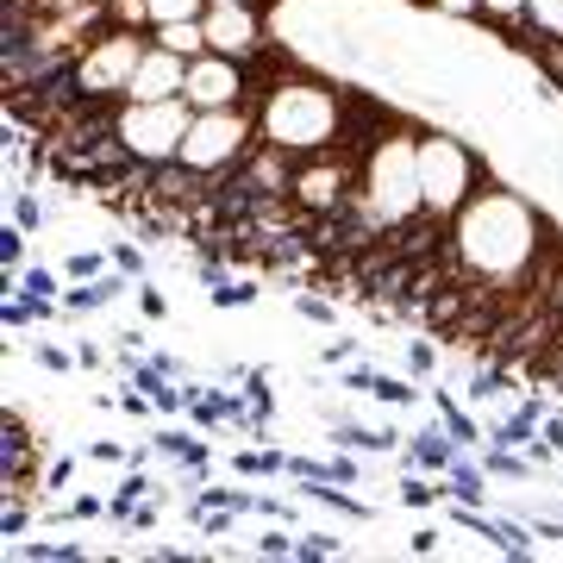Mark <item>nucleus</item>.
<instances>
[{"label": "nucleus", "instance_id": "obj_1", "mask_svg": "<svg viewBox=\"0 0 563 563\" xmlns=\"http://www.w3.org/2000/svg\"><path fill=\"white\" fill-rule=\"evenodd\" d=\"M558 257H563V232H551L539 207L526 201L520 188L483 181L444 232L439 276L463 295H488L501 313H514L526 295L551 288Z\"/></svg>", "mask_w": 563, "mask_h": 563}, {"label": "nucleus", "instance_id": "obj_2", "mask_svg": "<svg viewBox=\"0 0 563 563\" xmlns=\"http://www.w3.org/2000/svg\"><path fill=\"white\" fill-rule=\"evenodd\" d=\"M257 107V132L263 144H276L288 157H313V151H339V144H363L351 139V125L369 101H351L339 81L325 76H307V69H288L263 88Z\"/></svg>", "mask_w": 563, "mask_h": 563}, {"label": "nucleus", "instance_id": "obj_3", "mask_svg": "<svg viewBox=\"0 0 563 563\" xmlns=\"http://www.w3.org/2000/svg\"><path fill=\"white\" fill-rule=\"evenodd\" d=\"M420 132L426 125H401L388 120L376 139L363 144V176H357V195H351V220L363 225V239L376 244L383 232H401L426 213V195H420Z\"/></svg>", "mask_w": 563, "mask_h": 563}, {"label": "nucleus", "instance_id": "obj_4", "mask_svg": "<svg viewBox=\"0 0 563 563\" xmlns=\"http://www.w3.org/2000/svg\"><path fill=\"white\" fill-rule=\"evenodd\" d=\"M488 181L483 157L470 151V139L444 132V125H426L420 132V195H426V220H457L470 195Z\"/></svg>", "mask_w": 563, "mask_h": 563}, {"label": "nucleus", "instance_id": "obj_5", "mask_svg": "<svg viewBox=\"0 0 563 563\" xmlns=\"http://www.w3.org/2000/svg\"><path fill=\"white\" fill-rule=\"evenodd\" d=\"M144 32L139 25H107L101 38H88L76 51V69H69V95L81 107H113L125 101V88H132V69L144 57Z\"/></svg>", "mask_w": 563, "mask_h": 563}, {"label": "nucleus", "instance_id": "obj_6", "mask_svg": "<svg viewBox=\"0 0 563 563\" xmlns=\"http://www.w3.org/2000/svg\"><path fill=\"white\" fill-rule=\"evenodd\" d=\"M188 120H195V107L181 101H120L113 107V139L120 151L139 169H169L181 157V139H188Z\"/></svg>", "mask_w": 563, "mask_h": 563}, {"label": "nucleus", "instance_id": "obj_7", "mask_svg": "<svg viewBox=\"0 0 563 563\" xmlns=\"http://www.w3.org/2000/svg\"><path fill=\"white\" fill-rule=\"evenodd\" d=\"M257 107H213V113H195L188 120V139H181V169L188 176H207L220 181L225 169H239L251 157V144H257Z\"/></svg>", "mask_w": 563, "mask_h": 563}, {"label": "nucleus", "instance_id": "obj_8", "mask_svg": "<svg viewBox=\"0 0 563 563\" xmlns=\"http://www.w3.org/2000/svg\"><path fill=\"white\" fill-rule=\"evenodd\" d=\"M181 101L195 113H213V107H251V81H244V63L239 57H220V51H201L188 63V81H181Z\"/></svg>", "mask_w": 563, "mask_h": 563}, {"label": "nucleus", "instance_id": "obj_9", "mask_svg": "<svg viewBox=\"0 0 563 563\" xmlns=\"http://www.w3.org/2000/svg\"><path fill=\"white\" fill-rule=\"evenodd\" d=\"M263 44H269V25H263L257 0H244V7H207V51L251 63Z\"/></svg>", "mask_w": 563, "mask_h": 563}, {"label": "nucleus", "instance_id": "obj_10", "mask_svg": "<svg viewBox=\"0 0 563 563\" xmlns=\"http://www.w3.org/2000/svg\"><path fill=\"white\" fill-rule=\"evenodd\" d=\"M181 81H188V57H176L169 44H144L139 69H132V88H125V101H176Z\"/></svg>", "mask_w": 563, "mask_h": 563}, {"label": "nucleus", "instance_id": "obj_11", "mask_svg": "<svg viewBox=\"0 0 563 563\" xmlns=\"http://www.w3.org/2000/svg\"><path fill=\"white\" fill-rule=\"evenodd\" d=\"M526 51L532 44H563V0H526Z\"/></svg>", "mask_w": 563, "mask_h": 563}, {"label": "nucleus", "instance_id": "obj_12", "mask_svg": "<svg viewBox=\"0 0 563 563\" xmlns=\"http://www.w3.org/2000/svg\"><path fill=\"white\" fill-rule=\"evenodd\" d=\"M157 44H169V51H176V57H201L207 51V13L201 20H169V25H157Z\"/></svg>", "mask_w": 563, "mask_h": 563}, {"label": "nucleus", "instance_id": "obj_13", "mask_svg": "<svg viewBox=\"0 0 563 563\" xmlns=\"http://www.w3.org/2000/svg\"><path fill=\"white\" fill-rule=\"evenodd\" d=\"M207 0H151V25H169V20H201Z\"/></svg>", "mask_w": 563, "mask_h": 563}, {"label": "nucleus", "instance_id": "obj_14", "mask_svg": "<svg viewBox=\"0 0 563 563\" xmlns=\"http://www.w3.org/2000/svg\"><path fill=\"white\" fill-rule=\"evenodd\" d=\"M488 25H526V0H483Z\"/></svg>", "mask_w": 563, "mask_h": 563}, {"label": "nucleus", "instance_id": "obj_15", "mask_svg": "<svg viewBox=\"0 0 563 563\" xmlns=\"http://www.w3.org/2000/svg\"><path fill=\"white\" fill-rule=\"evenodd\" d=\"M544 295H551V313H558V325H563V257H558V269H551V288H544Z\"/></svg>", "mask_w": 563, "mask_h": 563}, {"label": "nucleus", "instance_id": "obj_16", "mask_svg": "<svg viewBox=\"0 0 563 563\" xmlns=\"http://www.w3.org/2000/svg\"><path fill=\"white\" fill-rule=\"evenodd\" d=\"M376 395L383 401H413V388H401V383H376Z\"/></svg>", "mask_w": 563, "mask_h": 563}, {"label": "nucleus", "instance_id": "obj_17", "mask_svg": "<svg viewBox=\"0 0 563 563\" xmlns=\"http://www.w3.org/2000/svg\"><path fill=\"white\" fill-rule=\"evenodd\" d=\"M544 439H551V444L563 451V420H551V426H544Z\"/></svg>", "mask_w": 563, "mask_h": 563}, {"label": "nucleus", "instance_id": "obj_18", "mask_svg": "<svg viewBox=\"0 0 563 563\" xmlns=\"http://www.w3.org/2000/svg\"><path fill=\"white\" fill-rule=\"evenodd\" d=\"M207 7H244V0H207Z\"/></svg>", "mask_w": 563, "mask_h": 563}]
</instances>
